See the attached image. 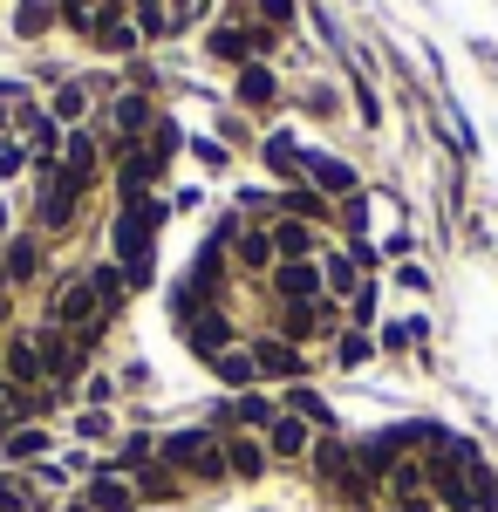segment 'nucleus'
I'll list each match as a JSON object with an SVG mask.
<instances>
[{"label":"nucleus","mask_w":498,"mask_h":512,"mask_svg":"<svg viewBox=\"0 0 498 512\" xmlns=\"http://www.w3.org/2000/svg\"><path fill=\"white\" fill-rule=\"evenodd\" d=\"M48 328H62V335H82V342H96V335L110 328V315H103V301H96L89 274H82V280H62V287L48 294Z\"/></svg>","instance_id":"1"},{"label":"nucleus","mask_w":498,"mask_h":512,"mask_svg":"<svg viewBox=\"0 0 498 512\" xmlns=\"http://www.w3.org/2000/svg\"><path fill=\"white\" fill-rule=\"evenodd\" d=\"M157 458H164V465H185V472H198V478H226V444L212 431H171L157 444Z\"/></svg>","instance_id":"2"},{"label":"nucleus","mask_w":498,"mask_h":512,"mask_svg":"<svg viewBox=\"0 0 498 512\" xmlns=\"http://www.w3.org/2000/svg\"><path fill=\"white\" fill-rule=\"evenodd\" d=\"M35 349H41V376H48L55 390H69L82 376V362H89V342H82V335H62V328H41Z\"/></svg>","instance_id":"3"},{"label":"nucleus","mask_w":498,"mask_h":512,"mask_svg":"<svg viewBox=\"0 0 498 512\" xmlns=\"http://www.w3.org/2000/svg\"><path fill=\"white\" fill-rule=\"evenodd\" d=\"M273 294H280V308H294V301H321L328 287H321V267L314 260H280L273 267Z\"/></svg>","instance_id":"4"},{"label":"nucleus","mask_w":498,"mask_h":512,"mask_svg":"<svg viewBox=\"0 0 498 512\" xmlns=\"http://www.w3.org/2000/svg\"><path fill=\"white\" fill-rule=\"evenodd\" d=\"M62 185L76 198L96 185V137H89V130H69V137H62Z\"/></svg>","instance_id":"5"},{"label":"nucleus","mask_w":498,"mask_h":512,"mask_svg":"<svg viewBox=\"0 0 498 512\" xmlns=\"http://www.w3.org/2000/svg\"><path fill=\"white\" fill-rule=\"evenodd\" d=\"M307 451H314V424L294 417V410H280L267 424V458H307Z\"/></svg>","instance_id":"6"},{"label":"nucleus","mask_w":498,"mask_h":512,"mask_svg":"<svg viewBox=\"0 0 498 512\" xmlns=\"http://www.w3.org/2000/svg\"><path fill=\"white\" fill-rule=\"evenodd\" d=\"M0 362H7V383H14V390H41V383H48V376H41L35 335H7V355H0Z\"/></svg>","instance_id":"7"},{"label":"nucleus","mask_w":498,"mask_h":512,"mask_svg":"<svg viewBox=\"0 0 498 512\" xmlns=\"http://www.w3.org/2000/svg\"><path fill=\"white\" fill-rule=\"evenodd\" d=\"M253 362H260V376H287V383H301V376H307L301 349L280 342V335H260V342H253Z\"/></svg>","instance_id":"8"},{"label":"nucleus","mask_w":498,"mask_h":512,"mask_svg":"<svg viewBox=\"0 0 498 512\" xmlns=\"http://www.w3.org/2000/svg\"><path fill=\"white\" fill-rule=\"evenodd\" d=\"M301 171H307V185H321V192H355V164L328 158V151H307L301 144Z\"/></svg>","instance_id":"9"},{"label":"nucleus","mask_w":498,"mask_h":512,"mask_svg":"<svg viewBox=\"0 0 498 512\" xmlns=\"http://www.w3.org/2000/svg\"><path fill=\"white\" fill-rule=\"evenodd\" d=\"M89 512H137V485L123 472H96L89 478Z\"/></svg>","instance_id":"10"},{"label":"nucleus","mask_w":498,"mask_h":512,"mask_svg":"<svg viewBox=\"0 0 498 512\" xmlns=\"http://www.w3.org/2000/svg\"><path fill=\"white\" fill-rule=\"evenodd\" d=\"M185 335H192V349L205 355V362H212V355H226V349H232V321H226V308H205V315H198Z\"/></svg>","instance_id":"11"},{"label":"nucleus","mask_w":498,"mask_h":512,"mask_svg":"<svg viewBox=\"0 0 498 512\" xmlns=\"http://www.w3.org/2000/svg\"><path fill=\"white\" fill-rule=\"evenodd\" d=\"M267 233H273V267H280V260H307V253H314V226H307V219H273Z\"/></svg>","instance_id":"12"},{"label":"nucleus","mask_w":498,"mask_h":512,"mask_svg":"<svg viewBox=\"0 0 498 512\" xmlns=\"http://www.w3.org/2000/svg\"><path fill=\"white\" fill-rule=\"evenodd\" d=\"M321 287H328V301H355V287H362L355 253H321Z\"/></svg>","instance_id":"13"},{"label":"nucleus","mask_w":498,"mask_h":512,"mask_svg":"<svg viewBox=\"0 0 498 512\" xmlns=\"http://www.w3.org/2000/svg\"><path fill=\"white\" fill-rule=\"evenodd\" d=\"M205 48H212L219 62H239V69H246V62H253V28H232V21H219V28L205 35Z\"/></svg>","instance_id":"14"},{"label":"nucleus","mask_w":498,"mask_h":512,"mask_svg":"<svg viewBox=\"0 0 498 512\" xmlns=\"http://www.w3.org/2000/svg\"><path fill=\"white\" fill-rule=\"evenodd\" d=\"M89 41H96L103 55H130V48H137L144 35H137V21H130V14H103V21H96V35H89Z\"/></svg>","instance_id":"15"},{"label":"nucleus","mask_w":498,"mask_h":512,"mask_svg":"<svg viewBox=\"0 0 498 512\" xmlns=\"http://www.w3.org/2000/svg\"><path fill=\"white\" fill-rule=\"evenodd\" d=\"M110 130H116V144H130V137H144V130H151V103H144V96H116V110H110Z\"/></svg>","instance_id":"16"},{"label":"nucleus","mask_w":498,"mask_h":512,"mask_svg":"<svg viewBox=\"0 0 498 512\" xmlns=\"http://www.w3.org/2000/svg\"><path fill=\"white\" fill-rule=\"evenodd\" d=\"M273 417H280V410H273L267 396H232V403H219V424H226V431L232 424H260V431H267Z\"/></svg>","instance_id":"17"},{"label":"nucleus","mask_w":498,"mask_h":512,"mask_svg":"<svg viewBox=\"0 0 498 512\" xmlns=\"http://www.w3.org/2000/svg\"><path fill=\"white\" fill-rule=\"evenodd\" d=\"M130 21H137V35H144V41H157V35H171V28H178L171 0H130Z\"/></svg>","instance_id":"18"},{"label":"nucleus","mask_w":498,"mask_h":512,"mask_svg":"<svg viewBox=\"0 0 498 512\" xmlns=\"http://www.w3.org/2000/svg\"><path fill=\"white\" fill-rule=\"evenodd\" d=\"M226 472L232 478H260V472H267V444H253V437H226Z\"/></svg>","instance_id":"19"},{"label":"nucleus","mask_w":498,"mask_h":512,"mask_svg":"<svg viewBox=\"0 0 498 512\" xmlns=\"http://www.w3.org/2000/svg\"><path fill=\"white\" fill-rule=\"evenodd\" d=\"M273 96H280V82H273V69H267V62H246V69H239V103L267 110Z\"/></svg>","instance_id":"20"},{"label":"nucleus","mask_w":498,"mask_h":512,"mask_svg":"<svg viewBox=\"0 0 498 512\" xmlns=\"http://www.w3.org/2000/svg\"><path fill=\"white\" fill-rule=\"evenodd\" d=\"M232 246H239V267H253V274H267V267H273V233H267V226H239Z\"/></svg>","instance_id":"21"},{"label":"nucleus","mask_w":498,"mask_h":512,"mask_svg":"<svg viewBox=\"0 0 498 512\" xmlns=\"http://www.w3.org/2000/svg\"><path fill=\"white\" fill-rule=\"evenodd\" d=\"M69 219H76V192H69V185L55 178V185L41 192V226H48V233H62Z\"/></svg>","instance_id":"22"},{"label":"nucleus","mask_w":498,"mask_h":512,"mask_svg":"<svg viewBox=\"0 0 498 512\" xmlns=\"http://www.w3.org/2000/svg\"><path fill=\"white\" fill-rule=\"evenodd\" d=\"M464 472H471V506H478V512H498V472L478 458V451L464 458Z\"/></svg>","instance_id":"23"},{"label":"nucleus","mask_w":498,"mask_h":512,"mask_svg":"<svg viewBox=\"0 0 498 512\" xmlns=\"http://www.w3.org/2000/svg\"><path fill=\"white\" fill-rule=\"evenodd\" d=\"M55 14H62V0H21V7H14V35H48V21H55Z\"/></svg>","instance_id":"24"},{"label":"nucleus","mask_w":498,"mask_h":512,"mask_svg":"<svg viewBox=\"0 0 498 512\" xmlns=\"http://www.w3.org/2000/svg\"><path fill=\"white\" fill-rule=\"evenodd\" d=\"M287 410H294V417H307L314 431H335V410H328L321 396L307 390V383H294V390H287Z\"/></svg>","instance_id":"25"},{"label":"nucleus","mask_w":498,"mask_h":512,"mask_svg":"<svg viewBox=\"0 0 498 512\" xmlns=\"http://www.w3.org/2000/svg\"><path fill=\"white\" fill-rule=\"evenodd\" d=\"M212 369L226 376L232 390H246V383L260 376V362H253V349H226V355H212Z\"/></svg>","instance_id":"26"},{"label":"nucleus","mask_w":498,"mask_h":512,"mask_svg":"<svg viewBox=\"0 0 498 512\" xmlns=\"http://www.w3.org/2000/svg\"><path fill=\"white\" fill-rule=\"evenodd\" d=\"M0 267H7V280H35V267H41L35 239H7V253H0Z\"/></svg>","instance_id":"27"},{"label":"nucleus","mask_w":498,"mask_h":512,"mask_svg":"<svg viewBox=\"0 0 498 512\" xmlns=\"http://www.w3.org/2000/svg\"><path fill=\"white\" fill-rule=\"evenodd\" d=\"M178 144H185V130H178V123H151V144H144V158L164 171V164L178 158Z\"/></svg>","instance_id":"28"},{"label":"nucleus","mask_w":498,"mask_h":512,"mask_svg":"<svg viewBox=\"0 0 498 512\" xmlns=\"http://www.w3.org/2000/svg\"><path fill=\"white\" fill-rule=\"evenodd\" d=\"M89 287H96V301H103V315H116V308H123V294H130V280L116 274V267H96V274H89Z\"/></svg>","instance_id":"29"},{"label":"nucleus","mask_w":498,"mask_h":512,"mask_svg":"<svg viewBox=\"0 0 498 512\" xmlns=\"http://www.w3.org/2000/svg\"><path fill=\"white\" fill-rule=\"evenodd\" d=\"M0 444H7V458H14V465H28V458H41V451H48V431L21 424V431H14V437H0Z\"/></svg>","instance_id":"30"},{"label":"nucleus","mask_w":498,"mask_h":512,"mask_svg":"<svg viewBox=\"0 0 498 512\" xmlns=\"http://www.w3.org/2000/svg\"><path fill=\"white\" fill-rule=\"evenodd\" d=\"M151 458H157L151 437H123V444H116V465H110V472H144Z\"/></svg>","instance_id":"31"},{"label":"nucleus","mask_w":498,"mask_h":512,"mask_svg":"<svg viewBox=\"0 0 498 512\" xmlns=\"http://www.w3.org/2000/svg\"><path fill=\"white\" fill-rule=\"evenodd\" d=\"M369 355H376V342H369V335H362V328H348L342 342H335V369H362V362H369Z\"/></svg>","instance_id":"32"},{"label":"nucleus","mask_w":498,"mask_h":512,"mask_svg":"<svg viewBox=\"0 0 498 512\" xmlns=\"http://www.w3.org/2000/svg\"><path fill=\"white\" fill-rule=\"evenodd\" d=\"M62 21H69L76 35H96V21H103V0H62Z\"/></svg>","instance_id":"33"},{"label":"nucleus","mask_w":498,"mask_h":512,"mask_svg":"<svg viewBox=\"0 0 498 512\" xmlns=\"http://www.w3.org/2000/svg\"><path fill=\"white\" fill-rule=\"evenodd\" d=\"M82 110H89V89H82V82H62V89H55V123H76Z\"/></svg>","instance_id":"34"},{"label":"nucleus","mask_w":498,"mask_h":512,"mask_svg":"<svg viewBox=\"0 0 498 512\" xmlns=\"http://www.w3.org/2000/svg\"><path fill=\"white\" fill-rule=\"evenodd\" d=\"M137 499H178V478H171V465H164V472H151V465H144V478H137Z\"/></svg>","instance_id":"35"},{"label":"nucleus","mask_w":498,"mask_h":512,"mask_svg":"<svg viewBox=\"0 0 498 512\" xmlns=\"http://www.w3.org/2000/svg\"><path fill=\"white\" fill-rule=\"evenodd\" d=\"M294 7H301V0H260V21H267L273 35H287V21H294Z\"/></svg>","instance_id":"36"},{"label":"nucleus","mask_w":498,"mask_h":512,"mask_svg":"<svg viewBox=\"0 0 498 512\" xmlns=\"http://www.w3.org/2000/svg\"><path fill=\"white\" fill-rule=\"evenodd\" d=\"M28 506H35V492L21 478H0V512H28Z\"/></svg>","instance_id":"37"},{"label":"nucleus","mask_w":498,"mask_h":512,"mask_svg":"<svg viewBox=\"0 0 498 512\" xmlns=\"http://www.w3.org/2000/svg\"><path fill=\"white\" fill-rule=\"evenodd\" d=\"M76 437L103 444V437H110V410H82V417H76Z\"/></svg>","instance_id":"38"},{"label":"nucleus","mask_w":498,"mask_h":512,"mask_svg":"<svg viewBox=\"0 0 498 512\" xmlns=\"http://www.w3.org/2000/svg\"><path fill=\"white\" fill-rule=\"evenodd\" d=\"M348 308H355V321H369V315H376V287H369V280H362V287H355V301H348Z\"/></svg>","instance_id":"39"},{"label":"nucleus","mask_w":498,"mask_h":512,"mask_svg":"<svg viewBox=\"0 0 498 512\" xmlns=\"http://www.w3.org/2000/svg\"><path fill=\"white\" fill-rule=\"evenodd\" d=\"M110 396H116V383H110V376H89V410H103Z\"/></svg>","instance_id":"40"},{"label":"nucleus","mask_w":498,"mask_h":512,"mask_svg":"<svg viewBox=\"0 0 498 512\" xmlns=\"http://www.w3.org/2000/svg\"><path fill=\"white\" fill-rule=\"evenodd\" d=\"M383 512H437V499H423V492H417V499H389Z\"/></svg>","instance_id":"41"},{"label":"nucleus","mask_w":498,"mask_h":512,"mask_svg":"<svg viewBox=\"0 0 498 512\" xmlns=\"http://www.w3.org/2000/svg\"><path fill=\"white\" fill-rule=\"evenodd\" d=\"M198 7H205V0H171V14H178V28H185V21H192Z\"/></svg>","instance_id":"42"},{"label":"nucleus","mask_w":498,"mask_h":512,"mask_svg":"<svg viewBox=\"0 0 498 512\" xmlns=\"http://www.w3.org/2000/svg\"><path fill=\"white\" fill-rule=\"evenodd\" d=\"M0 239H7V205H0Z\"/></svg>","instance_id":"43"},{"label":"nucleus","mask_w":498,"mask_h":512,"mask_svg":"<svg viewBox=\"0 0 498 512\" xmlns=\"http://www.w3.org/2000/svg\"><path fill=\"white\" fill-rule=\"evenodd\" d=\"M62 512H89V499H82V506H62Z\"/></svg>","instance_id":"44"}]
</instances>
